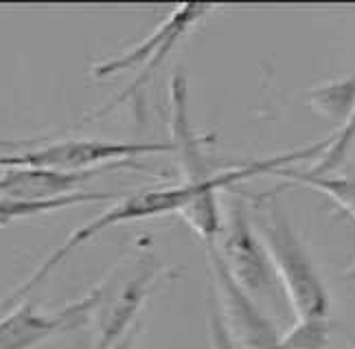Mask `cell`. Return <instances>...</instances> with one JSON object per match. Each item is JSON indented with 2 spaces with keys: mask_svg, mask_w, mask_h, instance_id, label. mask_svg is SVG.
<instances>
[{
  "mask_svg": "<svg viewBox=\"0 0 355 349\" xmlns=\"http://www.w3.org/2000/svg\"><path fill=\"white\" fill-rule=\"evenodd\" d=\"M184 71H175L169 79V128H171V145L173 154L178 156V167H180L182 180L180 185L191 191L189 205L180 211V218L189 224V229L204 244H215L217 235L222 231V211H220V196L222 189H228L241 180L254 178L259 173H272L277 169L288 167L296 160H305L311 156H320L327 147V139L320 143H313L307 147H300L294 152L275 154L263 160H254V163L230 167L224 171H211L207 158L202 152L204 139L198 137V132L191 126L189 119V86H187Z\"/></svg>",
  "mask_w": 355,
  "mask_h": 349,
  "instance_id": "6da1fadb",
  "label": "cell"
},
{
  "mask_svg": "<svg viewBox=\"0 0 355 349\" xmlns=\"http://www.w3.org/2000/svg\"><path fill=\"white\" fill-rule=\"evenodd\" d=\"M329 341V318L296 321L279 341V349H324Z\"/></svg>",
  "mask_w": 355,
  "mask_h": 349,
  "instance_id": "9a60e30c",
  "label": "cell"
},
{
  "mask_svg": "<svg viewBox=\"0 0 355 349\" xmlns=\"http://www.w3.org/2000/svg\"><path fill=\"white\" fill-rule=\"evenodd\" d=\"M121 194L114 191H88L81 189L77 194L64 196L58 200H46V203H20V200L0 198V226H9L16 220H26L35 216H44L51 211H62L68 207H79L86 203H103V200H116Z\"/></svg>",
  "mask_w": 355,
  "mask_h": 349,
  "instance_id": "8fae6325",
  "label": "cell"
},
{
  "mask_svg": "<svg viewBox=\"0 0 355 349\" xmlns=\"http://www.w3.org/2000/svg\"><path fill=\"white\" fill-rule=\"evenodd\" d=\"M272 176L288 178V180H294L298 185H307L309 189L324 194L340 211H345L347 216H351L355 220V178H349V176H329V173L318 176V173L296 171V169H290V167L272 171Z\"/></svg>",
  "mask_w": 355,
  "mask_h": 349,
  "instance_id": "4fadbf2b",
  "label": "cell"
},
{
  "mask_svg": "<svg viewBox=\"0 0 355 349\" xmlns=\"http://www.w3.org/2000/svg\"><path fill=\"white\" fill-rule=\"evenodd\" d=\"M207 257L215 288V307L235 349H279V332L259 310L254 299L230 277L220 253L207 244Z\"/></svg>",
  "mask_w": 355,
  "mask_h": 349,
  "instance_id": "8992f818",
  "label": "cell"
},
{
  "mask_svg": "<svg viewBox=\"0 0 355 349\" xmlns=\"http://www.w3.org/2000/svg\"><path fill=\"white\" fill-rule=\"evenodd\" d=\"M158 277V268H145L136 273L125 286L114 294L112 301L99 316L97 327V343L94 349H116V345L128 337L130 330L139 323L141 307L145 305L152 286Z\"/></svg>",
  "mask_w": 355,
  "mask_h": 349,
  "instance_id": "30bf717a",
  "label": "cell"
},
{
  "mask_svg": "<svg viewBox=\"0 0 355 349\" xmlns=\"http://www.w3.org/2000/svg\"><path fill=\"white\" fill-rule=\"evenodd\" d=\"M141 327H143V323L139 321V323H136L132 330H130V334L125 339H123L119 345H116V349H134V343H136V339H139V334H141Z\"/></svg>",
  "mask_w": 355,
  "mask_h": 349,
  "instance_id": "ac0fdd59",
  "label": "cell"
},
{
  "mask_svg": "<svg viewBox=\"0 0 355 349\" xmlns=\"http://www.w3.org/2000/svg\"><path fill=\"white\" fill-rule=\"evenodd\" d=\"M345 279H347V281H353V279H355V259H353V264L349 266V271L345 273Z\"/></svg>",
  "mask_w": 355,
  "mask_h": 349,
  "instance_id": "d6986e66",
  "label": "cell"
},
{
  "mask_svg": "<svg viewBox=\"0 0 355 349\" xmlns=\"http://www.w3.org/2000/svg\"><path fill=\"white\" fill-rule=\"evenodd\" d=\"M213 246L220 253L235 284L248 292L252 299L272 290L275 273H272L261 239H259L248 216H245L243 205L237 203L230 207L228 218L226 222H222V231Z\"/></svg>",
  "mask_w": 355,
  "mask_h": 349,
  "instance_id": "ba28073f",
  "label": "cell"
},
{
  "mask_svg": "<svg viewBox=\"0 0 355 349\" xmlns=\"http://www.w3.org/2000/svg\"><path fill=\"white\" fill-rule=\"evenodd\" d=\"M257 224V235L268 253L275 279L288 297L296 321L329 318V294L311 264L305 246L300 244L285 213L277 203H268Z\"/></svg>",
  "mask_w": 355,
  "mask_h": 349,
  "instance_id": "7a4b0ae2",
  "label": "cell"
},
{
  "mask_svg": "<svg viewBox=\"0 0 355 349\" xmlns=\"http://www.w3.org/2000/svg\"><path fill=\"white\" fill-rule=\"evenodd\" d=\"M123 167H143L139 163H119L97 169L60 171V169H33V167H9L0 173V198L20 200V203H46L81 191L79 185L99 176L101 171H112ZM145 169V167H143Z\"/></svg>",
  "mask_w": 355,
  "mask_h": 349,
  "instance_id": "9c48e42d",
  "label": "cell"
},
{
  "mask_svg": "<svg viewBox=\"0 0 355 349\" xmlns=\"http://www.w3.org/2000/svg\"><path fill=\"white\" fill-rule=\"evenodd\" d=\"M107 292V284L101 281L81 299L66 303L60 310H40L33 301L18 303L9 314L0 318V349H33L58 334L75 330L86 323L90 312L97 310Z\"/></svg>",
  "mask_w": 355,
  "mask_h": 349,
  "instance_id": "52a82bcc",
  "label": "cell"
},
{
  "mask_svg": "<svg viewBox=\"0 0 355 349\" xmlns=\"http://www.w3.org/2000/svg\"><path fill=\"white\" fill-rule=\"evenodd\" d=\"M215 9H217V5H211V3H182V5H178L165 18V22L158 24L152 31V35H147L141 44L132 46L130 51L121 53V56H116L112 60L92 64L90 73L97 79H105V77H112V75H119L123 71H132V69L139 71L134 77V82L123 90L121 95H116L112 99V103H107L101 110L94 112L92 119L107 114L110 110H114L116 105L125 103L132 97H139V92L145 88V84L149 82V79L154 77L158 66L171 56V51L191 33L193 26H198L204 18H209Z\"/></svg>",
  "mask_w": 355,
  "mask_h": 349,
  "instance_id": "277c9868",
  "label": "cell"
},
{
  "mask_svg": "<svg viewBox=\"0 0 355 349\" xmlns=\"http://www.w3.org/2000/svg\"><path fill=\"white\" fill-rule=\"evenodd\" d=\"M209 343L211 349H235L213 301L209 303Z\"/></svg>",
  "mask_w": 355,
  "mask_h": 349,
  "instance_id": "2e32d148",
  "label": "cell"
},
{
  "mask_svg": "<svg viewBox=\"0 0 355 349\" xmlns=\"http://www.w3.org/2000/svg\"><path fill=\"white\" fill-rule=\"evenodd\" d=\"M42 139H0V154L3 152H20L26 147L40 145Z\"/></svg>",
  "mask_w": 355,
  "mask_h": 349,
  "instance_id": "e0dca14e",
  "label": "cell"
},
{
  "mask_svg": "<svg viewBox=\"0 0 355 349\" xmlns=\"http://www.w3.org/2000/svg\"><path fill=\"white\" fill-rule=\"evenodd\" d=\"M189 200H191V191L187 189V187H182L180 182L173 185V187H147V189H139V191H132L128 196H123L116 205L107 207L94 220H90L88 224L81 226V229H77L75 233L68 235L62 244L35 268V271L31 273V277L26 279L20 288L13 290V294L5 301V307L24 301L40 284H44L46 277L55 271L68 255H71L73 250H77L79 246H84L86 241H90L92 237H97L101 231L110 229V226H116V224L167 216V213H178V216H180V211L189 205Z\"/></svg>",
  "mask_w": 355,
  "mask_h": 349,
  "instance_id": "3957f363",
  "label": "cell"
},
{
  "mask_svg": "<svg viewBox=\"0 0 355 349\" xmlns=\"http://www.w3.org/2000/svg\"><path fill=\"white\" fill-rule=\"evenodd\" d=\"M353 143H355V110L351 112V117L345 121V124L338 128V132H334L331 137L327 139V147L320 154V160H316L307 171L318 173V176H324V173L334 171L336 167L343 165V160L347 158Z\"/></svg>",
  "mask_w": 355,
  "mask_h": 349,
  "instance_id": "5bb4252c",
  "label": "cell"
},
{
  "mask_svg": "<svg viewBox=\"0 0 355 349\" xmlns=\"http://www.w3.org/2000/svg\"><path fill=\"white\" fill-rule=\"evenodd\" d=\"M307 103L316 114L343 126L355 110V75L313 86L307 95Z\"/></svg>",
  "mask_w": 355,
  "mask_h": 349,
  "instance_id": "7c38bea8",
  "label": "cell"
},
{
  "mask_svg": "<svg viewBox=\"0 0 355 349\" xmlns=\"http://www.w3.org/2000/svg\"><path fill=\"white\" fill-rule=\"evenodd\" d=\"M171 141H101V139H66L55 143H40L20 152L0 154V167H33L81 171L105 165L136 163L139 156L171 154Z\"/></svg>",
  "mask_w": 355,
  "mask_h": 349,
  "instance_id": "5b68a950",
  "label": "cell"
}]
</instances>
